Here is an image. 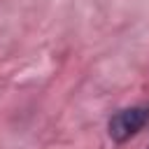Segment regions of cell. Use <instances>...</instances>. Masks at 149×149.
<instances>
[{
  "instance_id": "6da1fadb",
  "label": "cell",
  "mask_w": 149,
  "mask_h": 149,
  "mask_svg": "<svg viewBox=\"0 0 149 149\" xmlns=\"http://www.w3.org/2000/svg\"><path fill=\"white\" fill-rule=\"evenodd\" d=\"M149 123V107L147 105H133L126 109H119L116 114H112L109 123H107V133L114 142H128L130 137H135L144 126Z\"/></svg>"
},
{
  "instance_id": "7a4b0ae2",
  "label": "cell",
  "mask_w": 149,
  "mask_h": 149,
  "mask_svg": "<svg viewBox=\"0 0 149 149\" xmlns=\"http://www.w3.org/2000/svg\"><path fill=\"white\" fill-rule=\"evenodd\" d=\"M147 149H149V147H147Z\"/></svg>"
}]
</instances>
